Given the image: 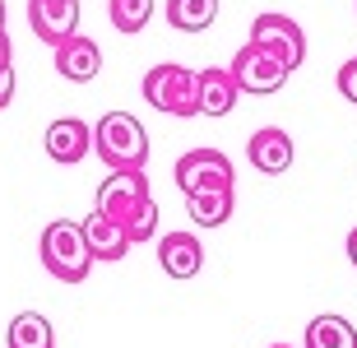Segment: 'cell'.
Returning <instances> with one entry per match:
<instances>
[{
    "mask_svg": "<svg viewBox=\"0 0 357 348\" xmlns=\"http://www.w3.org/2000/svg\"><path fill=\"white\" fill-rule=\"evenodd\" d=\"M348 260H353V265H357V228L348 232Z\"/></svg>",
    "mask_w": 357,
    "mask_h": 348,
    "instance_id": "obj_24",
    "label": "cell"
},
{
    "mask_svg": "<svg viewBox=\"0 0 357 348\" xmlns=\"http://www.w3.org/2000/svg\"><path fill=\"white\" fill-rule=\"evenodd\" d=\"M185 209H190V223H199V228H223L227 218H232V190H204V195H190Z\"/></svg>",
    "mask_w": 357,
    "mask_h": 348,
    "instance_id": "obj_18",
    "label": "cell"
},
{
    "mask_svg": "<svg viewBox=\"0 0 357 348\" xmlns=\"http://www.w3.org/2000/svg\"><path fill=\"white\" fill-rule=\"evenodd\" d=\"M251 47H260L265 56H274L278 66L288 70H297L306 61V38H302V28L292 24L288 14H255V24H251Z\"/></svg>",
    "mask_w": 357,
    "mask_h": 348,
    "instance_id": "obj_4",
    "label": "cell"
},
{
    "mask_svg": "<svg viewBox=\"0 0 357 348\" xmlns=\"http://www.w3.org/2000/svg\"><path fill=\"white\" fill-rule=\"evenodd\" d=\"M292 139L288 130H278V126H265V130H255L251 135V144H246V158H251L255 172H265V176H278V172H288L292 167Z\"/></svg>",
    "mask_w": 357,
    "mask_h": 348,
    "instance_id": "obj_10",
    "label": "cell"
},
{
    "mask_svg": "<svg viewBox=\"0 0 357 348\" xmlns=\"http://www.w3.org/2000/svg\"><path fill=\"white\" fill-rule=\"evenodd\" d=\"M227 75H232V84H237V93H251V98L278 93V89L288 84V70L278 66L274 56H265L260 47H251V42H246V47L232 56Z\"/></svg>",
    "mask_w": 357,
    "mask_h": 348,
    "instance_id": "obj_6",
    "label": "cell"
},
{
    "mask_svg": "<svg viewBox=\"0 0 357 348\" xmlns=\"http://www.w3.org/2000/svg\"><path fill=\"white\" fill-rule=\"evenodd\" d=\"M218 19V0H167V24L176 33H204Z\"/></svg>",
    "mask_w": 357,
    "mask_h": 348,
    "instance_id": "obj_17",
    "label": "cell"
},
{
    "mask_svg": "<svg viewBox=\"0 0 357 348\" xmlns=\"http://www.w3.org/2000/svg\"><path fill=\"white\" fill-rule=\"evenodd\" d=\"M176 186L185 200L204 190H232V158L218 149H190L176 158Z\"/></svg>",
    "mask_w": 357,
    "mask_h": 348,
    "instance_id": "obj_5",
    "label": "cell"
},
{
    "mask_svg": "<svg viewBox=\"0 0 357 348\" xmlns=\"http://www.w3.org/2000/svg\"><path fill=\"white\" fill-rule=\"evenodd\" d=\"M144 103L167 116H195V70L162 61L144 75Z\"/></svg>",
    "mask_w": 357,
    "mask_h": 348,
    "instance_id": "obj_3",
    "label": "cell"
},
{
    "mask_svg": "<svg viewBox=\"0 0 357 348\" xmlns=\"http://www.w3.org/2000/svg\"><path fill=\"white\" fill-rule=\"evenodd\" d=\"M121 228H126V241H153V232H158V200H144Z\"/></svg>",
    "mask_w": 357,
    "mask_h": 348,
    "instance_id": "obj_20",
    "label": "cell"
},
{
    "mask_svg": "<svg viewBox=\"0 0 357 348\" xmlns=\"http://www.w3.org/2000/svg\"><path fill=\"white\" fill-rule=\"evenodd\" d=\"M79 237H84V251H89V260H102V265H112V260H121V255L130 251L126 228H121V223H112L107 214H98V209H93V214L79 223Z\"/></svg>",
    "mask_w": 357,
    "mask_h": 348,
    "instance_id": "obj_9",
    "label": "cell"
},
{
    "mask_svg": "<svg viewBox=\"0 0 357 348\" xmlns=\"http://www.w3.org/2000/svg\"><path fill=\"white\" fill-rule=\"evenodd\" d=\"M144 200H153L144 172H112L102 186H98V214H107L112 223H126Z\"/></svg>",
    "mask_w": 357,
    "mask_h": 348,
    "instance_id": "obj_7",
    "label": "cell"
},
{
    "mask_svg": "<svg viewBox=\"0 0 357 348\" xmlns=\"http://www.w3.org/2000/svg\"><path fill=\"white\" fill-rule=\"evenodd\" d=\"M89 153H98L112 172H144L149 135L130 112H107V116L93 126V149Z\"/></svg>",
    "mask_w": 357,
    "mask_h": 348,
    "instance_id": "obj_1",
    "label": "cell"
},
{
    "mask_svg": "<svg viewBox=\"0 0 357 348\" xmlns=\"http://www.w3.org/2000/svg\"><path fill=\"white\" fill-rule=\"evenodd\" d=\"M14 103V70H0V112Z\"/></svg>",
    "mask_w": 357,
    "mask_h": 348,
    "instance_id": "obj_22",
    "label": "cell"
},
{
    "mask_svg": "<svg viewBox=\"0 0 357 348\" xmlns=\"http://www.w3.org/2000/svg\"><path fill=\"white\" fill-rule=\"evenodd\" d=\"M302 348H357V330L344 316H316V321L306 325Z\"/></svg>",
    "mask_w": 357,
    "mask_h": 348,
    "instance_id": "obj_16",
    "label": "cell"
},
{
    "mask_svg": "<svg viewBox=\"0 0 357 348\" xmlns=\"http://www.w3.org/2000/svg\"><path fill=\"white\" fill-rule=\"evenodd\" d=\"M10 348H56V335H52V321L42 311H19L10 321Z\"/></svg>",
    "mask_w": 357,
    "mask_h": 348,
    "instance_id": "obj_15",
    "label": "cell"
},
{
    "mask_svg": "<svg viewBox=\"0 0 357 348\" xmlns=\"http://www.w3.org/2000/svg\"><path fill=\"white\" fill-rule=\"evenodd\" d=\"M98 66H102V52H98V42L93 38H66L61 47H56V75H66L70 84H89L93 75H98Z\"/></svg>",
    "mask_w": 357,
    "mask_h": 348,
    "instance_id": "obj_14",
    "label": "cell"
},
{
    "mask_svg": "<svg viewBox=\"0 0 357 348\" xmlns=\"http://www.w3.org/2000/svg\"><path fill=\"white\" fill-rule=\"evenodd\" d=\"M28 24L42 42L61 47L79 33V0H28Z\"/></svg>",
    "mask_w": 357,
    "mask_h": 348,
    "instance_id": "obj_8",
    "label": "cell"
},
{
    "mask_svg": "<svg viewBox=\"0 0 357 348\" xmlns=\"http://www.w3.org/2000/svg\"><path fill=\"white\" fill-rule=\"evenodd\" d=\"M334 80H339V93H344L348 103L357 107V56H348L344 66H339V75H334Z\"/></svg>",
    "mask_w": 357,
    "mask_h": 348,
    "instance_id": "obj_21",
    "label": "cell"
},
{
    "mask_svg": "<svg viewBox=\"0 0 357 348\" xmlns=\"http://www.w3.org/2000/svg\"><path fill=\"white\" fill-rule=\"evenodd\" d=\"M269 348H292V344H269Z\"/></svg>",
    "mask_w": 357,
    "mask_h": 348,
    "instance_id": "obj_26",
    "label": "cell"
},
{
    "mask_svg": "<svg viewBox=\"0 0 357 348\" xmlns=\"http://www.w3.org/2000/svg\"><path fill=\"white\" fill-rule=\"evenodd\" d=\"M93 149V126L79 116H61L47 126V153L56 162H79L84 153Z\"/></svg>",
    "mask_w": 357,
    "mask_h": 348,
    "instance_id": "obj_13",
    "label": "cell"
},
{
    "mask_svg": "<svg viewBox=\"0 0 357 348\" xmlns=\"http://www.w3.org/2000/svg\"><path fill=\"white\" fill-rule=\"evenodd\" d=\"M10 56H14V47H10V38L0 33V70H10Z\"/></svg>",
    "mask_w": 357,
    "mask_h": 348,
    "instance_id": "obj_23",
    "label": "cell"
},
{
    "mask_svg": "<svg viewBox=\"0 0 357 348\" xmlns=\"http://www.w3.org/2000/svg\"><path fill=\"white\" fill-rule=\"evenodd\" d=\"M42 265H47V274L52 279H61V283H84L89 279V269H93V260H89V251H84V237H79V223H47L42 228Z\"/></svg>",
    "mask_w": 357,
    "mask_h": 348,
    "instance_id": "obj_2",
    "label": "cell"
},
{
    "mask_svg": "<svg viewBox=\"0 0 357 348\" xmlns=\"http://www.w3.org/2000/svg\"><path fill=\"white\" fill-rule=\"evenodd\" d=\"M107 19L116 33H139L153 19V0H107Z\"/></svg>",
    "mask_w": 357,
    "mask_h": 348,
    "instance_id": "obj_19",
    "label": "cell"
},
{
    "mask_svg": "<svg viewBox=\"0 0 357 348\" xmlns=\"http://www.w3.org/2000/svg\"><path fill=\"white\" fill-rule=\"evenodd\" d=\"M237 107V84L223 66H209L195 75V116H227Z\"/></svg>",
    "mask_w": 357,
    "mask_h": 348,
    "instance_id": "obj_11",
    "label": "cell"
},
{
    "mask_svg": "<svg viewBox=\"0 0 357 348\" xmlns=\"http://www.w3.org/2000/svg\"><path fill=\"white\" fill-rule=\"evenodd\" d=\"M5 14H10V10H5V0H0V33H5Z\"/></svg>",
    "mask_w": 357,
    "mask_h": 348,
    "instance_id": "obj_25",
    "label": "cell"
},
{
    "mask_svg": "<svg viewBox=\"0 0 357 348\" xmlns=\"http://www.w3.org/2000/svg\"><path fill=\"white\" fill-rule=\"evenodd\" d=\"M158 260L167 279H195L199 265H204V246H199L195 232H172V237L158 241Z\"/></svg>",
    "mask_w": 357,
    "mask_h": 348,
    "instance_id": "obj_12",
    "label": "cell"
}]
</instances>
